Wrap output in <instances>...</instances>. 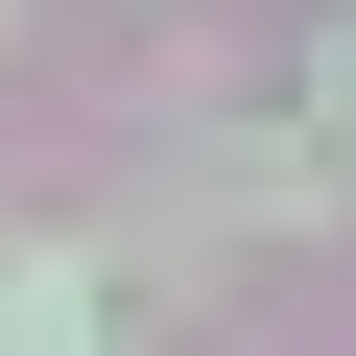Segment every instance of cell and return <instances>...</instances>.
<instances>
[{
	"instance_id": "6da1fadb",
	"label": "cell",
	"mask_w": 356,
	"mask_h": 356,
	"mask_svg": "<svg viewBox=\"0 0 356 356\" xmlns=\"http://www.w3.org/2000/svg\"><path fill=\"white\" fill-rule=\"evenodd\" d=\"M0 356H95V261H24L0 285Z\"/></svg>"
},
{
	"instance_id": "7a4b0ae2",
	"label": "cell",
	"mask_w": 356,
	"mask_h": 356,
	"mask_svg": "<svg viewBox=\"0 0 356 356\" xmlns=\"http://www.w3.org/2000/svg\"><path fill=\"white\" fill-rule=\"evenodd\" d=\"M332 143H356V48H332Z\"/></svg>"
}]
</instances>
